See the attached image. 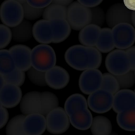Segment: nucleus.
I'll return each mask as SVG.
<instances>
[{
	"instance_id": "nucleus-40",
	"label": "nucleus",
	"mask_w": 135,
	"mask_h": 135,
	"mask_svg": "<svg viewBox=\"0 0 135 135\" xmlns=\"http://www.w3.org/2000/svg\"><path fill=\"white\" fill-rule=\"evenodd\" d=\"M126 7L129 10L135 11V0H123Z\"/></svg>"
},
{
	"instance_id": "nucleus-11",
	"label": "nucleus",
	"mask_w": 135,
	"mask_h": 135,
	"mask_svg": "<svg viewBox=\"0 0 135 135\" xmlns=\"http://www.w3.org/2000/svg\"><path fill=\"white\" fill-rule=\"evenodd\" d=\"M20 105L21 112L26 115L33 113L42 114L43 102L41 92L33 91L26 93L22 98Z\"/></svg>"
},
{
	"instance_id": "nucleus-17",
	"label": "nucleus",
	"mask_w": 135,
	"mask_h": 135,
	"mask_svg": "<svg viewBox=\"0 0 135 135\" xmlns=\"http://www.w3.org/2000/svg\"><path fill=\"white\" fill-rule=\"evenodd\" d=\"M32 34L40 43L47 44L52 43L53 36L50 21L43 19L36 22L33 26Z\"/></svg>"
},
{
	"instance_id": "nucleus-26",
	"label": "nucleus",
	"mask_w": 135,
	"mask_h": 135,
	"mask_svg": "<svg viewBox=\"0 0 135 135\" xmlns=\"http://www.w3.org/2000/svg\"><path fill=\"white\" fill-rule=\"evenodd\" d=\"M67 10L66 6L51 3L44 9L42 17L43 19L48 20H66Z\"/></svg>"
},
{
	"instance_id": "nucleus-45",
	"label": "nucleus",
	"mask_w": 135,
	"mask_h": 135,
	"mask_svg": "<svg viewBox=\"0 0 135 135\" xmlns=\"http://www.w3.org/2000/svg\"><path fill=\"white\" fill-rule=\"evenodd\" d=\"M134 93H135V89H134Z\"/></svg>"
},
{
	"instance_id": "nucleus-14",
	"label": "nucleus",
	"mask_w": 135,
	"mask_h": 135,
	"mask_svg": "<svg viewBox=\"0 0 135 135\" xmlns=\"http://www.w3.org/2000/svg\"><path fill=\"white\" fill-rule=\"evenodd\" d=\"M22 96L19 86L6 83L0 88V105L7 108H13L20 103Z\"/></svg>"
},
{
	"instance_id": "nucleus-41",
	"label": "nucleus",
	"mask_w": 135,
	"mask_h": 135,
	"mask_svg": "<svg viewBox=\"0 0 135 135\" xmlns=\"http://www.w3.org/2000/svg\"><path fill=\"white\" fill-rule=\"evenodd\" d=\"M74 0H53L52 3L66 6L71 4Z\"/></svg>"
},
{
	"instance_id": "nucleus-12",
	"label": "nucleus",
	"mask_w": 135,
	"mask_h": 135,
	"mask_svg": "<svg viewBox=\"0 0 135 135\" xmlns=\"http://www.w3.org/2000/svg\"><path fill=\"white\" fill-rule=\"evenodd\" d=\"M14 60L16 68L27 71L32 66L31 60L32 50L22 44L14 45L8 50Z\"/></svg>"
},
{
	"instance_id": "nucleus-21",
	"label": "nucleus",
	"mask_w": 135,
	"mask_h": 135,
	"mask_svg": "<svg viewBox=\"0 0 135 135\" xmlns=\"http://www.w3.org/2000/svg\"><path fill=\"white\" fill-rule=\"evenodd\" d=\"M32 27L28 20H23L19 25L11 29L13 40L20 42L28 41L33 36Z\"/></svg>"
},
{
	"instance_id": "nucleus-8",
	"label": "nucleus",
	"mask_w": 135,
	"mask_h": 135,
	"mask_svg": "<svg viewBox=\"0 0 135 135\" xmlns=\"http://www.w3.org/2000/svg\"><path fill=\"white\" fill-rule=\"evenodd\" d=\"M113 99L112 94L100 89L89 94L87 102L93 112L102 114L108 112L112 108Z\"/></svg>"
},
{
	"instance_id": "nucleus-16",
	"label": "nucleus",
	"mask_w": 135,
	"mask_h": 135,
	"mask_svg": "<svg viewBox=\"0 0 135 135\" xmlns=\"http://www.w3.org/2000/svg\"><path fill=\"white\" fill-rule=\"evenodd\" d=\"M135 106V93L129 89H121L113 95L112 108L118 113Z\"/></svg>"
},
{
	"instance_id": "nucleus-4",
	"label": "nucleus",
	"mask_w": 135,
	"mask_h": 135,
	"mask_svg": "<svg viewBox=\"0 0 135 135\" xmlns=\"http://www.w3.org/2000/svg\"><path fill=\"white\" fill-rule=\"evenodd\" d=\"M0 16L3 24L11 28L16 26L24 18L22 5L15 0H5L1 6Z\"/></svg>"
},
{
	"instance_id": "nucleus-20",
	"label": "nucleus",
	"mask_w": 135,
	"mask_h": 135,
	"mask_svg": "<svg viewBox=\"0 0 135 135\" xmlns=\"http://www.w3.org/2000/svg\"><path fill=\"white\" fill-rule=\"evenodd\" d=\"M52 29V43H58L63 41L69 35L71 27L66 20L56 19L50 20Z\"/></svg>"
},
{
	"instance_id": "nucleus-10",
	"label": "nucleus",
	"mask_w": 135,
	"mask_h": 135,
	"mask_svg": "<svg viewBox=\"0 0 135 135\" xmlns=\"http://www.w3.org/2000/svg\"><path fill=\"white\" fill-rule=\"evenodd\" d=\"M124 4L117 3L113 4L107 10L105 19L108 26L112 28L117 25L123 23L132 24V11Z\"/></svg>"
},
{
	"instance_id": "nucleus-18",
	"label": "nucleus",
	"mask_w": 135,
	"mask_h": 135,
	"mask_svg": "<svg viewBox=\"0 0 135 135\" xmlns=\"http://www.w3.org/2000/svg\"><path fill=\"white\" fill-rule=\"evenodd\" d=\"M69 117L73 127L82 131L86 130L90 127L93 119L92 114L88 108L76 111Z\"/></svg>"
},
{
	"instance_id": "nucleus-1",
	"label": "nucleus",
	"mask_w": 135,
	"mask_h": 135,
	"mask_svg": "<svg viewBox=\"0 0 135 135\" xmlns=\"http://www.w3.org/2000/svg\"><path fill=\"white\" fill-rule=\"evenodd\" d=\"M64 57L70 66L79 71L98 68L102 60V54L96 47L81 45H74L68 48Z\"/></svg>"
},
{
	"instance_id": "nucleus-6",
	"label": "nucleus",
	"mask_w": 135,
	"mask_h": 135,
	"mask_svg": "<svg viewBox=\"0 0 135 135\" xmlns=\"http://www.w3.org/2000/svg\"><path fill=\"white\" fill-rule=\"evenodd\" d=\"M46 117V128L51 133L58 134L65 132L70 126L69 117L63 108L56 107Z\"/></svg>"
},
{
	"instance_id": "nucleus-30",
	"label": "nucleus",
	"mask_w": 135,
	"mask_h": 135,
	"mask_svg": "<svg viewBox=\"0 0 135 135\" xmlns=\"http://www.w3.org/2000/svg\"><path fill=\"white\" fill-rule=\"evenodd\" d=\"M25 72L16 68L11 72L2 75L6 83L14 85L19 87L23 84L25 81Z\"/></svg>"
},
{
	"instance_id": "nucleus-25",
	"label": "nucleus",
	"mask_w": 135,
	"mask_h": 135,
	"mask_svg": "<svg viewBox=\"0 0 135 135\" xmlns=\"http://www.w3.org/2000/svg\"><path fill=\"white\" fill-rule=\"evenodd\" d=\"M64 109L69 116L75 112L80 109L88 108L87 101L82 95L76 93L69 96L66 100Z\"/></svg>"
},
{
	"instance_id": "nucleus-34",
	"label": "nucleus",
	"mask_w": 135,
	"mask_h": 135,
	"mask_svg": "<svg viewBox=\"0 0 135 135\" xmlns=\"http://www.w3.org/2000/svg\"><path fill=\"white\" fill-rule=\"evenodd\" d=\"M0 48L3 49L9 44L12 38L11 29L3 24L0 25Z\"/></svg>"
},
{
	"instance_id": "nucleus-37",
	"label": "nucleus",
	"mask_w": 135,
	"mask_h": 135,
	"mask_svg": "<svg viewBox=\"0 0 135 135\" xmlns=\"http://www.w3.org/2000/svg\"><path fill=\"white\" fill-rule=\"evenodd\" d=\"M129 59L131 66V70H135V46H132L125 50Z\"/></svg>"
},
{
	"instance_id": "nucleus-39",
	"label": "nucleus",
	"mask_w": 135,
	"mask_h": 135,
	"mask_svg": "<svg viewBox=\"0 0 135 135\" xmlns=\"http://www.w3.org/2000/svg\"><path fill=\"white\" fill-rule=\"evenodd\" d=\"M82 4L88 7H93L99 4L103 0H77Z\"/></svg>"
},
{
	"instance_id": "nucleus-28",
	"label": "nucleus",
	"mask_w": 135,
	"mask_h": 135,
	"mask_svg": "<svg viewBox=\"0 0 135 135\" xmlns=\"http://www.w3.org/2000/svg\"><path fill=\"white\" fill-rule=\"evenodd\" d=\"M16 68L14 60L9 50L1 49L0 74L2 75L8 74Z\"/></svg>"
},
{
	"instance_id": "nucleus-5",
	"label": "nucleus",
	"mask_w": 135,
	"mask_h": 135,
	"mask_svg": "<svg viewBox=\"0 0 135 135\" xmlns=\"http://www.w3.org/2000/svg\"><path fill=\"white\" fill-rule=\"evenodd\" d=\"M105 65L108 72L115 75L124 74L131 70V66L125 50H113L107 56Z\"/></svg>"
},
{
	"instance_id": "nucleus-27",
	"label": "nucleus",
	"mask_w": 135,
	"mask_h": 135,
	"mask_svg": "<svg viewBox=\"0 0 135 135\" xmlns=\"http://www.w3.org/2000/svg\"><path fill=\"white\" fill-rule=\"evenodd\" d=\"M26 115H16L8 122L6 128L7 135H25L23 129V123Z\"/></svg>"
},
{
	"instance_id": "nucleus-19",
	"label": "nucleus",
	"mask_w": 135,
	"mask_h": 135,
	"mask_svg": "<svg viewBox=\"0 0 135 135\" xmlns=\"http://www.w3.org/2000/svg\"><path fill=\"white\" fill-rule=\"evenodd\" d=\"M101 29L100 26L94 24L86 26L79 32L78 38L80 42L84 46H95Z\"/></svg>"
},
{
	"instance_id": "nucleus-42",
	"label": "nucleus",
	"mask_w": 135,
	"mask_h": 135,
	"mask_svg": "<svg viewBox=\"0 0 135 135\" xmlns=\"http://www.w3.org/2000/svg\"><path fill=\"white\" fill-rule=\"evenodd\" d=\"M0 88H1L6 83L5 81L3 75L0 74Z\"/></svg>"
},
{
	"instance_id": "nucleus-46",
	"label": "nucleus",
	"mask_w": 135,
	"mask_h": 135,
	"mask_svg": "<svg viewBox=\"0 0 135 135\" xmlns=\"http://www.w3.org/2000/svg\"><path fill=\"white\" fill-rule=\"evenodd\" d=\"M134 73H135V70H134Z\"/></svg>"
},
{
	"instance_id": "nucleus-43",
	"label": "nucleus",
	"mask_w": 135,
	"mask_h": 135,
	"mask_svg": "<svg viewBox=\"0 0 135 135\" xmlns=\"http://www.w3.org/2000/svg\"><path fill=\"white\" fill-rule=\"evenodd\" d=\"M132 24L135 27V11H132Z\"/></svg>"
},
{
	"instance_id": "nucleus-15",
	"label": "nucleus",
	"mask_w": 135,
	"mask_h": 135,
	"mask_svg": "<svg viewBox=\"0 0 135 135\" xmlns=\"http://www.w3.org/2000/svg\"><path fill=\"white\" fill-rule=\"evenodd\" d=\"M46 128V118L43 115L33 113L26 115L23 123V129L25 135H41Z\"/></svg>"
},
{
	"instance_id": "nucleus-35",
	"label": "nucleus",
	"mask_w": 135,
	"mask_h": 135,
	"mask_svg": "<svg viewBox=\"0 0 135 135\" xmlns=\"http://www.w3.org/2000/svg\"><path fill=\"white\" fill-rule=\"evenodd\" d=\"M92 15L91 23L102 26L105 19V13L101 8L96 6L90 8Z\"/></svg>"
},
{
	"instance_id": "nucleus-3",
	"label": "nucleus",
	"mask_w": 135,
	"mask_h": 135,
	"mask_svg": "<svg viewBox=\"0 0 135 135\" xmlns=\"http://www.w3.org/2000/svg\"><path fill=\"white\" fill-rule=\"evenodd\" d=\"M92 13L90 8L75 1L67 8L66 20L71 28L80 30L91 23Z\"/></svg>"
},
{
	"instance_id": "nucleus-13",
	"label": "nucleus",
	"mask_w": 135,
	"mask_h": 135,
	"mask_svg": "<svg viewBox=\"0 0 135 135\" xmlns=\"http://www.w3.org/2000/svg\"><path fill=\"white\" fill-rule=\"evenodd\" d=\"M45 79L47 85L55 89H60L68 84L70 76L68 71L61 66L55 65L45 72Z\"/></svg>"
},
{
	"instance_id": "nucleus-23",
	"label": "nucleus",
	"mask_w": 135,
	"mask_h": 135,
	"mask_svg": "<svg viewBox=\"0 0 135 135\" xmlns=\"http://www.w3.org/2000/svg\"><path fill=\"white\" fill-rule=\"evenodd\" d=\"M116 120L122 129L135 131V106L117 113Z\"/></svg>"
},
{
	"instance_id": "nucleus-44",
	"label": "nucleus",
	"mask_w": 135,
	"mask_h": 135,
	"mask_svg": "<svg viewBox=\"0 0 135 135\" xmlns=\"http://www.w3.org/2000/svg\"><path fill=\"white\" fill-rule=\"evenodd\" d=\"M19 3H20L22 4H24L26 2V0H15Z\"/></svg>"
},
{
	"instance_id": "nucleus-24",
	"label": "nucleus",
	"mask_w": 135,
	"mask_h": 135,
	"mask_svg": "<svg viewBox=\"0 0 135 135\" xmlns=\"http://www.w3.org/2000/svg\"><path fill=\"white\" fill-rule=\"evenodd\" d=\"M93 135L110 134L112 130V126L110 121L107 118L102 115L94 117L93 119L90 127Z\"/></svg>"
},
{
	"instance_id": "nucleus-32",
	"label": "nucleus",
	"mask_w": 135,
	"mask_h": 135,
	"mask_svg": "<svg viewBox=\"0 0 135 135\" xmlns=\"http://www.w3.org/2000/svg\"><path fill=\"white\" fill-rule=\"evenodd\" d=\"M115 76L119 83L120 89H128L135 83L134 71L131 70L124 74Z\"/></svg>"
},
{
	"instance_id": "nucleus-33",
	"label": "nucleus",
	"mask_w": 135,
	"mask_h": 135,
	"mask_svg": "<svg viewBox=\"0 0 135 135\" xmlns=\"http://www.w3.org/2000/svg\"><path fill=\"white\" fill-rule=\"evenodd\" d=\"M24 18L27 20H36L42 16L44 8H37L29 5L26 2L22 4Z\"/></svg>"
},
{
	"instance_id": "nucleus-22",
	"label": "nucleus",
	"mask_w": 135,
	"mask_h": 135,
	"mask_svg": "<svg viewBox=\"0 0 135 135\" xmlns=\"http://www.w3.org/2000/svg\"><path fill=\"white\" fill-rule=\"evenodd\" d=\"M95 46L99 51L104 53L110 52L114 49L112 29L108 27L101 28Z\"/></svg>"
},
{
	"instance_id": "nucleus-31",
	"label": "nucleus",
	"mask_w": 135,
	"mask_h": 135,
	"mask_svg": "<svg viewBox=\"0 0 135 135\" xmlns=\"http://www.w3.org/2000/svg\"><path fill=\"white\" fill-rule=\"evenodd\" d=\"M27 71L28 77L33 84L40 86L47 85L45 79L46 72L38 71L32 66Z\"/></svg>"
},
{
	"instance_id": "nucleus-36",
	"label": "nucleus",
	"mask_w": 135,
	"mask_h": 135,
	"mask_svg": "<svg viewBox=\"0 0 135 135\" xmlns=\"http://www.w3.org/2000/svg\"><path fill=\"white\" fill-rule=\"evenodd\" d=\"M53 0H26L31 6L37 8H44L52 3Z\"/></svg>"
},
{
	"instance_id": "nucleus-2",
	"label": "nucleus",
	"mask_w": 135,
	"mask_h": 135,
	"mask_svg": "<svg viewBox=\"0 0 135 135\" xmlns=\"http://www.w3.org/2000/svg\"><path fill=\"white\" fill-rule=\"evenodd\" d=\"M56 60L54 50L47 44L38 45L32 50V66L38 71H46L55 65Z\"/></svg>"
},
{
	"instance_id": "nucleus-7",
	"label": "nucleus",
	"mask_w": 135,
	"mask_h": 135,
	"mask_svg": "<svg viewBox=\"0 0 135 135\" xmlns=\"http://www.w3.org/2000/svg\"><path fill=\"white\" fill-rule=\"evenodd\" d=\"M115 47L126 50L135 42V29L131 24L123 23L118 24L112 29Z\"/></svg>"
},
{
	"instance_id": "nucleus-9",
	"label": "nucleus",
	"mask_w": 135,
	"mask_h": 135,
	"mask_svg": "<svg viewBox=\"0 0 135 135\" xmlns=\"http://www.w3.org/2000/svg\"><path fill=\"white\" fill-rule=\"evenodd\" d=\"M103 74L97 69L84 70L81 74L79 79L80 89L83 93L89 95L100 89Z\"/></svg>"
},
{
	"instance_id": "nucleus-38",
	"label": "nucleus",
	"mask_w": 135,
	"mask_h": 135,
	"mask_svg": "<svg viewBox=\"0 0 135 135\" xmlns=\"http://www.w3.org/2000/svg\"><path fill=\"white\" fill-rule=\"evenodd\" d=\"M0 105V128L1 129L7 123L9 118V114L7 110Z\"/></svg>"
},
{
	"instance_id": "nucleus-29",
	"label": "nucleus",
	"mask_w": 135,
	"mask_h": 135,
	"mask_svg": "<svg viewBox=\"0 0 135 135\" xmlns=\"http://www.w3.org/2000/svg\"><path fill=\"white\" fill-rule=\"evenodd\" d=\"M100 89L107 90L114 95L120 90V88L115 76L109 73H105L103 74Z\"/></svg>"
}]
</instances>
